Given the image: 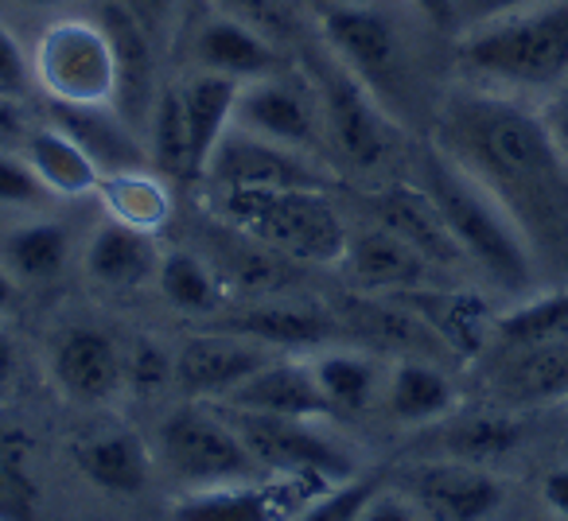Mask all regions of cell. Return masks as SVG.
Returning <instances> with one entry per match:
<instances>
[{
	"mask_svg": "<svg viewBox=\"0 0 568 521\" xmlns=\"http://www.w3.org/2000/svg\"><path fill=\"white\" fill-rule=\"evenodd\" d=\"M417 183L433 195L467 265L483 269L506 293L534 288L537 257L526 234L510 218V211L459 160H452L440 144H428L417 156Z\"/></svg>",
	"mask_w": 568,
	"mask_h": 521,
	"instance_id": "cell-2",
	"label": "cell"
},
{
	"mask_svg": "<svg viewBox=\"0 0 568 521\" xmlns=\"http://www.w3.org/2000/svg\"><path fill=\"white\" fill-rule=\"evenodd\" d=\"M48 187L36 180L32 164L24 156L0 149V206H17V211H36L48 203Z\"/></svg>",
	"mask_w": 568,
	"mask_h": 521,
	"instance_id": "cell-39",
	"label": "cell"
},
{
	"mask_svg": "<svg viewBox=\"0 0 568 521\" xmlns=\"http://www.w3.org/2000/svg\"><path fill=\"white\" fill-rule=\"evenodd\" d=\"M234 129L312 156L320 136H324L316 86L288 71L242 82L234 105Z\"/></svg>",
	"mask_w": 568,
	"mask_h": 521,
	"instance_id": "cell-10",
	"label": "cell"
},
{
	"mask_svg": "<svg viewBox=\"0 0 568 521\" xmlns=\"http://www.w3.org/2000/svg\"><path fill=\"white\" fill-rule=\"evenodd\" d=\"M320 490L327 487L293 474H261L250 482L183 490V498H175L172 505V521H293Z\"/></svg>",
	"mask_w": 568,
	"mask_h": 521,
	"instance_id": "cell-11",
	"label": "cell"
},
{
	"mask_svg": "<svg viewBox=\"0 0 568 521\" xmlns=\"http://www.w3.org/2000/svg\"><path fill=\"white\" fill-rule=\"evenodd\" d=\"M71 260V234L51 218L17 222L0 234V265L17 285H43L55 280Z\"/></svg>",
	"mask_w": 568,
	"mask_h": 521,
	"instance_id": "cell-29",
	"label": "cell"
},
{
	"mask_svg": "<svg viewBox=\"0 0 568 521\" xmlns=\"http://www.w3.org/2000/svg\"><path fill=\"white\" fill-rule=\"evenodd\" d=\"M490 394L506 409H529L568 397V343L510 347V358L490 378Z\"/></svg>",
	"mask_w": 568,
	"mask_h": 521,
	"instance_id": "cell-24",
	"label": "cell"
},
{
	"mask_svg": "<svg viewBox=\"0 0 568 521\" xmlns=\"http://www.w3.org/2000/svg\"><path fill=\"white\" fill-rule=\"evenodd\" d=\"M12 370H17V343H12V335L0 327V381H9Z\"/></svg>",
	"mask_w": 568,
	"mask_h": 521,
	"instance_id": "cell-49",
	"label": "cell"
},
{
	"mask_svg": "<svg viewBox=\"0 0 568 521\" xmlns=\"http://www.w3.org/2000/svg\"><path fill=\"white\" fill-rule=\"evenodd\" d=\"M436 144L510 211L537 269H568V156L549 121L514 98L467 90L444 102Z\"/></svg>",
	"mask_w": 568,
	"mask_h": 521,
	"instance_id": "cell-1",
	"label": "cell"
},
{
	"mask_svg": "<svg viewBox=\"0 0 568 521\" xmlns=\"http://www.w3.org/2000/svg\"><path fill=\"white\" fill-rule=\"evenodd\" d=\"M160 459L175 482L187 490L226 487V482L261 479V463L250 456L242 436L226 420V412L206 409H175L160 428Z\"/></svg>",
	"mask_w": 568,
	"mask_h": 521,
	"instance_id": "cell-6",
	"label": "cell"
},
{
	"mask_svg": "<svg viewBox=\"0 0 568 521\" xmlns=\"http://www.w3.org/2000/svg\"><path fill=\"white\" fill-rule=\"evenodd\" d=\"M203 180L211 187H327L324 167L312 156L230 129L214 149Z\"/></svg>",
	"mask_w": 568,
	"mask_h": 521,
	"instance_id": "cell-14",
	"label": "cell"
},
{
	"mask_svg": "<svg viewBox=\"0 0 568 521\" xmlns=\"http://www.w3.org/2000/svg\"><path fill=\"white\" fill-rule=\"evenodd\" d=\"M495 335L506 347H534V343H568V285L552 293L529 296L518 308L495 319Z\"/></svg>",
	"mask_w": 568,
	"mask_h": 521,
	"instance_id": "cell-34",
	"label": "cell"
},
{
	"mask_svg": "<svg viewBox=\"0 0 568 521\" xmlns=\"http://www.w3.org/2000/svg\"><path fill=\"white\" fill-rule=\"evenodd\" d=\"M32 90H36L32 55H28L24 43L12 35L9 24H0V98L24 105Z\"/></svg>",
	"mask_w": 568,
	"mask_h": 521,
	"instance_id": "cell-40",
	"label": "cell"
},
{
	"mask_svg": "<svg viewBox=\"0 0 568 521\" xmlns=\"http://www.w3.org/2000/svg\"><path fill=\"white\" fill-rule=\"evenodd\" d=\"M48 121L59 125L67 136L79 141V149L98 164L102 175L118 172H149L152 156L144 136L121 118L113 105H48ZM156 172V167H152Z\"/></svg>",
	"mask_w": 568,
	"mask_h": 521,
	"instance_id": "cell-19",
	"label": "cell"
},
{
	"mask_svg": "<svg viewBox=\"0 0 568 521\" xmlns=\"http://www.w3.org/2000/svg\"><path fill=\"white\" fill-rule=\"evenodd\" d=\"M521 440V425L503 412H483V417H467L448 425L444 432V451L448 459H464V463L487 467L490 459L510 456Z\"/></svg>",
	"mask_w": 568,
	"mask_h": 521,
	"instance_id": "cell-35",
	"label": "cell"
},
{
	"mask_svg": "<svg viewBox=\"0 0 568 521\" xmlns=\"http://www.w3.org/2000/svg\"><path fill=\"white\" fill-rule=\"evenodd\" d=\"M389 300L405 304V308L448 347V355H456V358L479 355L487 335L495 331L490 308L471 293L425 285V288H409V293H394Z\"/></svg>",
	"mask_w": 568,
	"mask_h": 521,
	"instance_id": "cell-22",
	"label": "cell"
},
{
	"mask_svg": "<svg viewBox=\"0 0 568 521\" xmlns=\"http://www.w3.org/2000/svg\"><path fill=\"white\" fill-rule=\"evenodd\" d=\"M156 288L172 308L191 311V316H211V311H219L222 300H226L219 273H214L203 257H195V253H187V249L160 253Z\"/></svg>",
	"mask_w": 568,
	"mask_h": 521,
	"instance_id": "cell-33",
	"label": "cell"
},
{
	"mask_svg": "<svg viewBox=\"0 0 568 521\" xmlns=\"http://www.w3.org/2000/svg\"><path fill=\"white\" fill-rule=\"evenodd\" d=\"M121 4L133 12L136 24H141L144 32L156 35V43L164 40L168 32H172L175 12H180V0H121Z\"/></svg>",
	"mask_w": 568,
	"mask_h": 521,
	"instance_id": "cell-44",
	"label": "cell"
},
{
	"mask_svg": "<svg viewBox=\"0 0 568 521\" xmlns=\"http://www.w3.org/2000/svg\"><path fill=\"white\" fill-rule=\"evenodd\" d=\"M312 370L335 412H363L386 386L382 366L358 350H320L312 355Z\"/></svg>",
	"mask_w": 568,
	"mask_h": 521,
	"instance_id": "cell-32",
	"label": "cell"
},
{
	"mask_svg": "<svg viewBox=\"0 0 568 521\" xmlns=\"http://www.w3.org/2000/svg\"><path fill=\"white\" fill-rule=\"evenodd\" d=\"M409 9H417L428 24L436 28H456V12H452V0H409Z\"/></svg>",
	"mask_w": 568,
	"mask_h": 521,
	"instance_id": "cell-48",
	"label": "cell"
},
{
	"mask_svg": "<svg viewBox=\"0 0 568 521\" xmlns=\"http://www.w3.org/2000/svg\"><path fill=\"white\" fill-rule=\"evenodd\" d=\"M175 90H180L183 125H187V144H191V180H203L206 167H211L214 149L234 129V105L242 82L226 79V74L195 71Z\"/></svg>",
	"mask_w": 568,
	"mask_h": 521,
	"instance_id": "cell-23",
	"label": "cell"
},
{
	"mask_svg": "<svg viewBox=\"0 0 568 521\" xmlns=\"http://www.w3.org/2000/svg\"><path fill=\"white\" fill-rule=\"evenodd\" d=\"M226 420L250 456L261 463L265 474H293V479H308L320 487H335V482L355 479V459L343 443L327 440L316 428V420H296V417H265V412H245L226 409Z\"/></svg>",
	"mask_w": 568,
	"mask_h": 521,
	"instance_id": "cell-7",
	"label": "cell"
},
{
	"mask_svg": "<svg viewBox=\"0 0 568 521\" xmlns=\"http://www.w3.org/2000/svg\"><path fill=\"white\" fill-rule=\"evenodd\" d=\"M160 269V253L152 234L133 229L118 218H105L90 234L87 245V273L105 288H136L152 280Z\"/></svg>",
	"mask_w": 568,
	"mask_h": 521,
	"instance_id": "cell-27",
	"label": "cell"
},
{
	"mask_svg": "<svg viewBox=\"0 0 568 521\" xmlns=\"http://www.w3.org/2000/svg\"><path fill=\"white\" fill-rule=\"evenodd\" d=\"M20 156L32 164L36 180L48 187L51 198H82L98 195L102 172L98 164L79 149L74 136H67L59 125L43 121V125H28L24 133V152Z\"/></svg>",
	"mask_w": 568,
	"mask_h": 521,
	"instance_id": "cell-25",
	"label": "cell"
},
{
	"mask_svg": "<svg viewBox=\"0 0 568 521\" xmlns=\"http://www.w3.org/2000/svg\"><path fill=\"white\" fill-rule=\"evenodd\" d=\"M98 198H102L105 214L144 234H156L160 226L172 214V195L164 187V175L160 172H118L102 175L98 183Z\"/></svg>",
	"mask_w": 568,
	"mask_h": 521,
	"instance_id": "cell-31",
	"label": "cell"
},
{
	"mask_svg": "<svg viewBox=\"0 0 568 521\" xmlns=\"http://www.w3.org/2000/svg\"><path fill=\"white\" fill-rule=\"evenodd\" d=\"M459 67L487 86H557L568 74V0H545L459 32Z\"/></svg>",
	"mask_w": 568,
	"mask_h": 521,
	"instance_id": "cell-4",
	"label": "cell"
},
{
	"mask_svg": "<svg viewBox=\"0 0 568 521\" xmlns=\"http://www.w3.org/2000/svg\"><path fill=\"white\" fill-rule=\"evenodd\" d=\"M382 401H386L389 417L402 420V425H433V420H444L456 409V386L428 358H402L386 374Z\"/></svg>",
	"mask_w": 568,
	"mask_h": 521,
	"instance_id": "cell-28",
	"label": "cell"
},
{
	"mask_svg": "<svg viewBox=\"0 0 568 521\" xmlns=\"http://www.w3.org/2000/svg\"><path fill=\"white\" fill-rule=\"evenodd\" d=\"M276 350L257 339H245L234 331H211L183 343L175 355V386L187 397H214L222 401L234 394L250 374H257L265 362H273Z\"/></svg>",
	"mask_w": 568,
	"mask_h": 521,
	"instance_id": "cell-15",
	"label": "cell"
},
{
	"mask_svg": "<svg viewBox=\"0 0 568 521\" xmlns=\"http://www.w3.org/2000/svg\"><path fill=\"white\" fill-rule=\"evenodd\" d=\"M121 358H125V386L141 397L156 394V389H164L175 378V358H168V350L152 339L133 343L129 355Z\"/></svg>",
	"mask_w": 568,
	"mask_h": 521,
	"instance_id": "cell-38",
	"label": "cell"
},
{
	"mask_svg": "<svg viewBox=\"0 0 568 521\" xmlns=\"http://www.w3.org/2000/svg\"><path fill=\"white\" fill-rule=\"evenodd\" d=\"M98 24L110 35L113 67H118L113 110H118L141 136H149L152 110H156V98H160V90H164L156 79V35L144 32L121 0H102Z\"/></svg>",
	"mask_w": 568,
	"mask_h": 521,
	"instance_id": "cell-12",
	"label": "cell"
},
{
	"mask_svg": "<svg viewBox=\"0 0 568 521\" xmlns=\"http://www.w3.org/2000/svg\"><path fill=\"white\" fill-rule=\"evenodd\" d=\"M0 521H36L32 474L0 456Z\"/></svg>",
	"mask_w": 568,
	"mask_h": 521,
	"instance_id": "cell-42",
	"label": "cell"
},
{
	"mask_svg": "<svg viewBox=\"0 0 568 521\" xmlns=\"http://www.w3.org/2000/svg\"><path fill=\"white\" fill-rule=\"evenodd\" d=\"M226 409L265 412V417H296V420H327L335 417L332 401L324 397L312 370V358H281L265 362L257 374L242 381L234 394L222 397Z\"/></svg>",
	"mask_w": 568,
	"mask_h": 521,
	"instance_id": "cell-16",
	"label": "cell"
},
{
	"mask_svg": "<svg viewBox=\"0 0 568 521\" xmlns=\"http://www.w3.org/2000/svg\"><path fill=\"white\" fill-rule=\"evenodd\" d=\"M36 90L59 105H113L118 67L105 28L94 20L67 17L43 28L32 48Z\"/></svg>",
	"mask_w": 568,
	"mask_h": 521,
	"instance_id": "cell-5",
	"label": "cell"
},
{
	"mask_svg": "<svg viewBox=\"0 0 568 521\" xmlns=\"http://www.w3.org/2000/svg\"><path fill=\"white\" fill-rule=\"evenodd\" d=\"M214 12H226V17L242 20V24L265 32L268 40L284 43L293 35V17L284 9L281 0H211Z\"/></svg>",
	"mask_w": 568,
	"mask_h": 521,
	"instance_id": "cell-41",
	"label": "cell"
},
{
	"mask_svg": "<svg viewBox=\"0 0 568 521\" xmlns=\"http://www.w3.org/2000/svg\"><path fill=\"white\" fill-rule=\"evenodd\" d=\"M144 144H149L152 167L164 180H180V175L191 180V144H187V125H183V102L175 86L160 90Z\"/></svg>",
	"mask_w": 568,
	"mask_h": 521,
	"instance_id": "cell-36",
	"label": "cell"
},
{
	"mask_svg": "<svg viewBox=\"0 0 568 521\" xmlns=\"http://www.w3.org/2000/svg\"><path fill=\"white\" fill-rule=\"evenodd\" d=\"M320 118H324V141L351 172L374 175L394 156V118L378 102L374 90H366L351 71H343L332 59L316 82Z\"/></svg>",
	"mask_w": 568,
	"mask_h": 521,
	"instance_id": "cell-8",
	"label": "cell"
},
{
	"mask_svg": "<svg viewBox=\"0 0 568 521\" xmlns=\"http://www.w3.org/2000/svg\"><path fill=\"white\" fill-rule=\"evenodd\" d=\"M191 55H195V71L226 74L234 82L268 79V74L284 71V51L265 32L242 24V20L226 17V12H211L191 35Z\"/></svg>",
	"mask_w": 568,
	"mask_h": 521,
	"instance_id": "cell-18",
	"label": "cell"
},
{
	"mask_svg": "<svg viewBox=\"0 0 568 521\" xmlns=\"http://www.w3.org/2000/svg\"><path fill=\"white\" fill-rule=\"evenodd\" d=\"M214 211L281 257L339 265L347 249V226L327 187H214Z\"/></svg>",
	"mask_w": 568,
	"mask_h": 521,
	"instance_id": "cell-3",
	"label": "cell"
},
{
	"mask_svg": "<svg viewBox=\"0 0 568 521\" xmlns=\"http://www.w3.org/2000/svg\"><path fill=\"white\" fill-rule=\"evenodd\" d=\"M79 471L110 494H136L149 482V448L133 432H105L79 448Z\"/></svg>",
	"mask_w": 568,
	"mask_h": 521,
	"instance_id": "cell-30",
	"label": "cell"
},
{
	"mask_svg": "<svg viewBox=\"0 0 568 521\" xmlns=\"http://www.w3.org/2000/svg\"><path fill=\"white\" fill-rule=\"evenodd\" d=\"M374 222H382L397 237H405L420 257L433 260L436 269H459V265H467L448 222H444L433 195L420 183H389V187H382L374 195Z\"/></svg>",
	"mask_w": 568,
	"mask_h": 521,
	"instance_id": "cell-20",
	"label": "cell"
},
{
	"mask_svg": "<svg viewBox=\"0 0 568 521\" xmlns=\"http://www.w3.org/2000/svg\"><path fill=\"white\" fill-rule=\"evenodd\" d=\"M320 35L327 43V55L351 71L366 90H374L382 102L389 86L405 79V48L394 20L366 0H339L324 4L320 12Z\"/></svg>",
	"mask_w": 568,
	"mask_h": 521,
	"instance_id": "cell-9",
	"label": "cell"
},
{
	"mask_svg": "<svg viewBox=\"0 0 568 521\" xmlns=\"http://www.w3.org/2000/svg\"><path fill=\"white\" fill-rule=\"evenodd\" d=\"M17 4H24V9H55L63 0H17Z\"/></svg>",
	"mask_w": 568,
	"mask_h": 521,
	"instance_id": "cell-52",
	"label": "cell"
},
{
	"mask_svg": "<svg viewBox=\"0 0 568 521\" xmlns=\"http://www.w3.org/2000/svg\"><path fill=\"white\" fill-rule=\"evenodd\" d=\"M24 133H28L24 105L9 102V98H0V141H12V136H20V141H24Z\"/></svg>",
	"mask_w": 568,
	"mask_h": 521,
	"instance_id": "cell-47",
	"label": "cell"
},
{
	"mask_svg": "<svg viewBox=\"0 0 568 521\" xmlns=\"http://www.w3.org/2000/svg\"><path fill=\"white\" fill-rule=\"evenodd\" d=\"M12 300H17V280H12V273L0 265V311L12 308Z\"/></svg>",
	"mask_w": 568,
	"mask_h": 521,
	"instance_id": "cell-50",
	"label": "cell"
},
{
	"mask_svg": "<svg viewBox=\"0 0 568 521\" xmlns=\"http://www.w3.org/2000/svg\"><path fill=\"white\" fill-rule=\"evenodd\" d=\"M219 331H234L245 339H257L273 350H296V347H324L339 324H335L327 311L312 308V304H257V308H245L237 316L222 319Z\"/></svg>",
	"mask_w": 568,
	"mask_h": 521,
	"instance_id": "cell-26",
	"label": "cell"
},
{
	"mask_svg": "<svg viewBox=\"0 0 568 521\" xmlns=\"http://www.w3.org/2000/svg\"><path fill=\"white\" fill-rule=\"evenodd\" d=\"M405 494L433 521H483L503 505L506 487L479 463L436 459L405 474Z\"/></svg>",
	"mask_w": 568,
	"mask_h": 521,
	"instance_id": "cell-13",
	"label": "cell"
},
{
	"mask_svg": "<svg viewBox=\"0 0 568 521\" xmlns=\"http://www.w3.org/2000/svg\"><path fill=\"white\" fill-rule=\"evenodd\" d=\"M324 4H339V0H324Z\"/></svg>",
	"mask_w": 568,
	"mask_h": 521,
	"instance_id": "cell-53",
	"label": "cell"
},
{
	"mask_svg": "<svg viewBox=\"0 0 568 521\" xmlns=\"http://www.w3.org/2000/svg\"><path fill=\"white\" fill-rule=\"evenodd\" d=\"M343 269L366 293H409V288L433 285L436 265L428 257H420L405 237H397L394 229H386L382 222L363 226L355 234H347V249H343Z\"/></svg>",
	"mask_w": 568,
	"mask_h": 521,
	"instance_id": "cell-17",
	"label": "cell"
},
{
	"mask_svg": "<svg viewBox=\"0 0 568 521\" xmlns=\"http://www.w3.org/2000/svg\"><path fill=\"white\" fill-rule=\"evenodd\" d=\"M51 374L63 386L67 397L82 405L110 401L121 386H125V358L113 347L110 335L90 331V327H74L55 343L51 355Z\"/></svg>",
	"mask_w": 568,
	"mask_h": 521,
	"instance_id": "cell-21",
	"label": "cell"
},
{
	"mask_svg": "<svg viewBox=\"0 0 568 521\" xmlns=\"http://www.w3.org/2000/svg\"><path fill=\"white\" fill-rule=\"evenodd\" d=\"M549 129H552V136H557L560 152L568 156V113H565V118H549Z\"/></svg>",
	"mask_w": 568,
	"mask_h": 521,
	"instance_id": "cell-51",
	"label": "cell"
},
{
	"mask_svg": "<svg viewBox=\"0 0 568 521\" xmlns=\"http://www.w3.org/2000/svg\"><path fill=\"white\" fill-rule=\"evenodd\" d=\"M358 521H420V510L409 502V494H378L366 502V510L358 513Z\"/></svg>",
	"mask_w": 568,
	"mask_h": 521,
	"instance_id": "cell-45",
	"label": "cell"
},
{
	"mask_svg": "<svg viewBox=\"0 0 568 521\" xmlns=\"http://www.w3.org/2000/svg\"><path fill=\"white\" fill-rule=\"evenodd\" d=\"M534 4H545V0H452V12H456V32H471V28L534 9Z\"/></svg>",
	"mask_w": 568,
	"mask_h": 521,
	"instance_id": "cell-43",
	"label": "cell"
},
{
	"mask_svg": "<svg viewBox=\"0 0 568 521\" xmlns=\"http://www.w3.org/2000/svg\"><path fill=\"white\" fill-rule=\"evenodd\" d=\"M374 494H378V482L355 474V479L320 490L293 521H358V513L366 510V502H371Z\"/></svg>",
	"mask_w": 568,
	"mask_h": 521,
	"instance_id": "cell-37",
	"label": "cell"
},
{
	"mask_svg": "<svg viewBox=\"0 0 568 521\" xmlns=\"http://www.w3.org/2000/svg\"><path fill=\"white\" fill-rule=\"evenodd\" d=\"M541 502L552 518L568 521V467H557L541 479Z\"/></svg>",
	"mask_w": 568,
	"mask_h": 521,
	"instance_id": "cell-46",
	"label": "cell"
}]
</instances>
